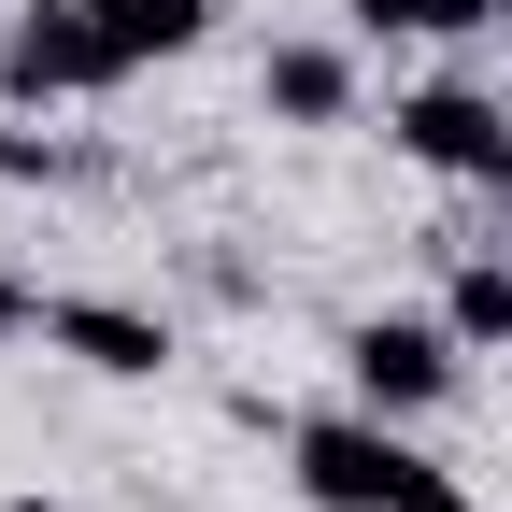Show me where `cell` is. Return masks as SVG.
Wrapping results in <instances>:
<instances>
[{
  "mask_svg": "<svg viewBox=\"0 0 512 512\" xmlns=\"http://www.w3.org/2000/svg\"><path fill=\"white\" fill-rule=\"evenodd\" d=\"M43 342H72V356L114 370V384H143V370L171 356V328H157V313H128V299H43Z\"/></svg>",
  "mask_w": 512,
  "mask_h": 512,
  "instance_id": "obj_5",
  "label": "cell"
},
{
  "mask_svg": "<svg viewBox=\"0 0 512 512\" xmlns=\"http://www.w3.org/2000/svg\"><path fill=\"white\" fill-rule=\"evenodd\" d=\"M441 328L512 356V256H456V285H441Z\"/></svg>",
  "mask_w": 512,
  "mask_h": 512,
  "instance_id": "obj_8",
  "label": "cell"
},
{
  "mask_svg": "<svg viewBox=\"0 0 512 512\" xmlns=\"http://www.w3.org/2000/svg\"><path fill=\"white\" fill-rule=\"evenodd\" d=\"M356 29H413V43H470V29H498V0H356Z\"/></svg>",
  "mask_w": 512,
  "mask_h": 512,
  "instance_id": "obj_9",
  "label": "cell"
},
{
  "mask_svg": "<svg viewBox=\"0 0 512 512\" xmlns=\"http://www.w3.org/2000/svg\"><path fill=\"white\" fill-rule=\"evenodd\" d=\"M29 328H43V299H29V285H15V271H0V356H15V342H29Z\"/></svg>",
  "mask_w": 512,
  "mask_h": 512,
  "instance_id": "obj_11",
  "label": "cell"
},
{
  "mask_svg": "<svg viewBox=\"0 0 512 512\" xmlns=\"http://www.w3.org/2000/svg\"><path fill=\"white\" fill-rule=\"evenodd\" d=\"M498 29H512V0H498Z\"/></svg>",
  "mask_w": 512,
  "mask_h": 512,
  "instance_id": "obj_13",
  "label": "cell"
},
{
  "mask_svg": "<svg viewBox=\"0 0 512 512\" xmlns=\"http://www.w3.org/2000/svg\"><path fill=\"white\" fill-rule=\"evenodd\" d=\"M0 512H72V498H0Z\"/></svg>",
  "mask_w": 512,
  "mask_h": 512,
  "instance_id": "obj_12",
  "label": "cell"
},
{
  "mask_svg": "<svg viewBox=\"0 0 512 512\" xmlns=\"http://www.w3.org/2000/svg\"><path fill=\"white\" fill-rule=\"evenodd\" d=\"M384 128H399L413 171H441V185H498V200H512V114H498L484 86H413Z\"/></svg>",
  "mask_w": 512,
  "mask_h": 512,
  "instance_id": "obj_3",
  "label": "cell"
},
{
  "mask_svg": "<svg viewBox=\"0 0 512 512\" xmlns=\"http://www.w3.org/2000/svg\"><path fill=\"white\" fill-rule=\"evenodd\" d=\"M256 100H271L285 128H342V114H356V57H342V43H271Z\"/></svg>",
  "mask_w": 512,
  "mask_h": 512,
  "instance_id": "obj_7",
  "label": "cell"
},
{
  "mask_svg": "<svg viewBox=\"0 0 512 512\" xmlns=\"http://www.w3.org/2000/svg\"><path fill=\"white\" fill-rule=\"evenodd\" d=\"M86 29H100V72L128 86V72H157V57H185L214 29V0H86Z\"/></svg>",
  "mask_w": 512,
  "mask_h": 512,
  "instance_id": "obj_6",
  "label": "cell"
},
{
  "mask_svg": "<svg viewBox=\"0 0 512 512\" xmlns=\"http://www.w3.org/2000/svg\"><path fill=\"white\" fill-rule=\"evenodd\" d=\"M342 384H356V413H441L456 399V328H427V313H356L342 328Z\"/></svg>",
  "mask_w": 512,
  "mask_h": 512,
  "instance_id": "obj_2",
  "label": "cell"
},
{
  "mask_svg": "<svg viewBox=\"0 0 512 512\" xmlns=\"http://www.w3.org/2000/svg\"><path fill=\"white\" fill-rule=\"evenodd\" d=\"M86 86H114V72H100V29H86V0H29L15 29H0V100L43 114V100H86Z\"/></svg>",
  "mask_w": 512,
  "mask_h": 512,
  "instance_id": "obj_4",
  "label": "cell"
},
{
  "mask_svg": "<svg viewBox=\"0 0 512 512\" xmlns=\"http://www.w3.org/2000/svg\"><path fill=\"white\" fill-rule=\"evenodd\" d=\"M100 157L86 143H57V128H0V185H86Z\"/></svg>",
  "mask_w": 512,
  "mask_h": 512,
  "instance_id": "obj_10",
  "label": "cell"
},
{
  "mask_svg": "<svg viewBox=\"0 0 512 512\" xmlns=\"http://www.w3.org/2000/svg\"><path fill=\"white\" fill-rule=\"evenodd\" d=\"M285 470L313 512H484L441 456H413L399 413H299L285 427Z\"/></svg>",
  "mask_w": 512,
  "mask_h": 512,
  "instance_id": "obj_1",
  "label": "cell"
}]
</instances>
